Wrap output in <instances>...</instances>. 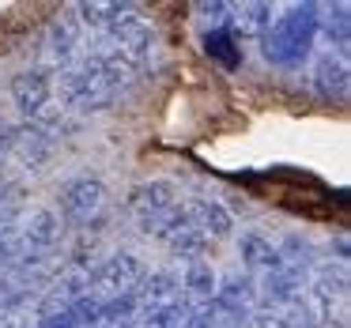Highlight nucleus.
<instances>
[{"mask_svg": "<svg viewBox=\"0 0 351 328\" xmlns=\"http://www.w3.org/2000/svg\"><path fill=\"white\" fill-rule=\"evenodd\" d=\"M121 91H125V84L95 53H87L80 64H69V68L61 72V94H64V102H69L72 110H84V114L114 106Z\"/></svg>", "mask_w": 351, "mask_h": 328, "instance_id": "obj_1", "label": "nucleus"}, {"mask_svg": "<svg viewBox=\"0 0 351 328\" xmlns=\"http://www.w3.org/2000/svg\"><path fill=\"white\" fill-rule=\"evenodd\" d=\"M317 38V4H295L265 34V57L280 68H298Z\"/></svg>", "mask_w": 351, "mask_h": 328, "instance_id": "obj_2", "label": "nucleus"}, {"mask_svg": "<svg viewBox=\"0 0 351 328\" xmlns=\"http://www.w3.org/2000/svg\"><path fill=\"white\" fill-rule=\"evenodd\" d=\"M125 207H129V215L136 219V227L144 230V234L159 238V242H162V234H167V230L182 219V212H185L182 197H178V189L170 181H144V185H136V189L129 192V200H125Z\"/></svg>", "mask_w": 351, "mask_h": 328, "instance_id": "obj_3", "label": "nucleus"}, {"mask_svg": "<svg viewBox=\"0 0 351 328\" xmlns=\"http://www.w3.org/2000/svg\"><path fill=\"white\" fill-rule=\"evenodd\" d=\"M144 275H147V268L140 264V257H132V253H114V257H106L91 275H87L84 298L95 305L117 302V298H136Z\"/></svg>", "mask_w": 351, "mask_h": 328, "instance_id": "obj_4", "label": "nucleus"}, {"mask_svg": "<svg viewBox=\"0 0 351 328\" xmlns=\"http://www.w3.org/2000/svg\"><path fill=\"white\" fill-rule=\"evenodd\" d=\"M110 212V189L99 177H72L61 185V219L72 230H99Z\"/></svg>", "mask_w": 351, "mask_h": 328, "instance_id": "obj_5", "label": "nucleus"}, {"mask_svg": "<svg viewBox=\"0 0 351 328\" xmlns=\"http://www.w3.org/2000/svg\"><path fill=\"white\" fill-rule=\"evenodd\" d=\"M328 320L325 305L306 290L302 298L283 305H261L245 317V328H321Z\"/></svg>", "mask_w": 351, "mask_h": 328, "instance_id": "obj_6", "label": "nucleus"}, {"mask_svg": "<svg viewBox=\"0 0 351 328\" xmlns=\"http://www.w3.org/2000/svg\"><path fill=\"white\" fill-rule=\"evenodd\" d=\"M12 102L19 106V114L38 121L46 114L49 99H53V76L46 68H23L19 76H12Z\"/></svg>", "mask_w": 351, "mask_h": 328, "instance_id": "obj_7", "label": "nucleus"}, {"mask_svg": "<svg viewBox=\"0 0 351 328\" xmlns=\"http://www.w3.org/2000/svg\"><path fill=\"white\" fill-rule=\"evenodd\" d=\"M19 253H57L61 245V219L49 207H38L23 227H16Z\"/></svg>", "mask_w": 351, "mask_h": 328, "instance_id": "obj_8", "label": "nucleus"}, {"mask_svg": "<svg viewBox=\"0 0 351 328\" xmlns=\"http://www.w3.org/2000/svg\"><path fill=\"white\" fill-rule=\"evenodd\" d=\"M212 302H219L223 310H230L234 317H250L253 302H257V279L245 272H227L223 279H215V294Z\"/></svg>", "mask_w": 351, "mask_h": 328, "instance_id": "obj_9", "label": "nucleus"}, {"mask_svg": "<svg viewBox=\"0 0 351 328\" xmlns=\"http://www.w3.org/2000/svg\"><path fill=\"white\" fill-rule=\"evenodd\" d=\"M306 272L298 268H272V272H261L257 283V294L265 298V305H283V302H295V298L306 294Z\"/></svg>", "mask_w": 351, "mask_h": 328, "instance_id": "obj_10", "label": "nucleus"}, {"mask_svg": "<svg viewBox=\"0 0 351 328\" xmlns=\"http://www.w3.org/2000/svg\"><path fill=\"white\" fill-rule=\"evenodd\" d=\"M348 61H343V53H325L317 57V64H313V87H317V94L325 102H343L348 99Z\"/></svg>", "mask_w": 351, "mask_h": 328, "instance_id": "obj_11", "label": "nucleus"}, {"mask_svg": "<svg viewBox=\"0 0 351 328\" xmlns=\"http://www.w3.org/2000/svg\"><path fill=\"white\" fill-rule=\"evenodd\" d=\"M268 27H272V4L250 0V4H242V8H230L227 27H223V31L238 42V38H265Z\"/></svg>", "mask_w": 351, "mask_h": 328, "instance_id": "obj_12", "label": "nucleus"}, {"mask_svg": "<svg viewBox=\"0 0 351 328\" xmlns=\"http://www.w3.org/2000/svg\"><path fill=\"white\" fill-rule=\"evenodd\" d=\"M182 279L174 272H152L144 275L136 290V310H167V305L182 302Z\"/></svg>", "mask_w": 351, "mask_h": 328, "instance_id": "obj_13", "label": "nucleus"}, {"mask_svg": "<svg viewBox=\"0 0 351 328\" xmlns=\"http://www.w3.org/2000/svg\"><path fill=\"white\" fill-rule=\"evenodd\" d=\"M185 215H189V223L208 238V242H212V238L219 242V238H227L230 230H234V219H230L227 207L215 204V200H204V197L189 200V204H185Z\"/></svg>", "mask_w": 351, "mask_h": 328, "instance_id": "obj_14", "label": "nucleus"}, {"mask_svg": "<svg viewBox=\"0 0 351 328\" xmlns=\"http://www.w3.org/2000/svg\"><path fill=\"white\" fill-rule=\"evenodd\" d=\"M76 12H80V23L95 27L99 34L136 19V8H132V4H121V0H84Z\"/></svg>", "mask_w": 351, "mask_h": 328, "instance_id": "obj_15", "label": "nucleus"}, {"mask_svg": "<svg viewBox=\"0 0 351 328\" xmlns=\"http://www.w3.org/2000/svg\"><path fill=\"white\" fill-rule=\"evenodd\" d=\"M162 245H167L174 257H182L185 264H193V260H204V253H208V238L200 234L197 227H193L185 212H182V219H178L174 227L162 234Z\"/></svg>", "mask_w": 351, "mask_h": 328, "instance_id": "obj_16", "label": "nucleus"}, {"mask_svg": "<svg viewBox=\"0 0 351 328\" xmlns=\"http://www.w3.org/2000/svg\"><path fill=\"white\" fill-rule=\"evenodd\" d=\"M49 57H53V64H64L69 68V61H72V53H76V46H80V19H72V16H61L53 27H49Z\"/></svg>", "mask_w": 351, "mask_h": 328, "instance_id": "obj_17", "label": "nucleus"}, {"mask_svg": "<svg viewBox=\"0 0 351 328\" xmlns=\"http://www.w3.org/2000/svg\"><path fill=\"white\" fill-rule=\"evenodd\" d=\"M348 4H317V31L325 34L332 46H348V38H351V16H348Z\"/></svg>", "mask_w": 351, "mask_h": 328, "instance_id": "obj_18", "label": "nucleus"}, {"mask_svg": "<svg viewBox=\"0 0 351 328\" xmlns=\"http://www.w3.org/2000/svg\"><path fill=\"white\" fill-rule=\"evenodd\" d=\"M204 53L212 57L215 64H223V68H238V64H242V46H238L223 27H212V31L204 34Z\"/></svg>", "mask_w": 351, "mask_h": 328, "instance_id": "obj_19", "label": "nucleus"}, {"mask_svg": "<svg viewBox=\"0 0 351 328\" xmlns=\"http://www.w3.org/2000/svg\"><path fill=\"white\" fill-rule=\"evenodd\" d=\"M182 294H185V302L189 298H197V302H212V294H215V275H212V268L204 264V260H193V264H185V279H182Z\"/></svg>", "mask_w": 351, "mask_h": 328, "instance_id": "obj_20", "label": "nucleus"}, {"mask_svg": "<svg viewBox=\"0 0 351 328\" xmlns=\"http://www.w3.org/2000/svg\"><path fill=\"white\" fill-rule=\"evenodd\" d=\"M242 257H245L250 268H261V272H272V268L280 264L276 242H268V238H261V234H245L242 238Z\"/></svg>", "mask_w": 351, "mask_h": 328, "instance_id": "obj_21", "label": "nucleus"}, {"mask_svg": "<svg viewBox=\"0 0 351 328\" xmlns=\"http://www.w3.org/2000/svg\"><path fill=\"white\" fill-rule=\"evenodd\" d=\"M4 151H8V125H0V159H4Z\"/></svg>", "mask_w": 351, "mask_h": 328, "instance_id": "obj_22", "label": "nucleus"}]
</instances>
